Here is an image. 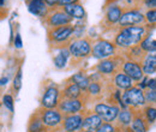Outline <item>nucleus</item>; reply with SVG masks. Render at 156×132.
<instances>
[{"mask_svg": "<svg viewBox=\"0 0 156 132\" xmlns=\"http://www.w3.org/2000/svg\"><path fill=\"white\" fill-rule=\"evenodd\" d=\"M153 30H155V25H148V24L121 28L113 35L112 41L115 45L119 54H121L129 48L139 45L143 41V38Z\"/></svg>", "mask_w": 156, "mask_h": 132, "instance_id": "1", "label": "nucleus"}, {"mask_svg": "<svg viewBox=\"0 0 156 132\" xmlns=\"http://www.w3.org/2000/svg\"><path fill=\"white\" fill-rule=\"evenodd\" d=\"M93 40L89 35L83 37L72 40L67 47L70 53V67H79L82 66L89 58L91 57V43Z\"/></svg>", "mask_w": 156, "mask_h": 132, "instance_id": "2", "label": "nucleus"}, {"mask_svg": "<svg viewBox=\"0 0 156 132\" xmlns=\"http://www.w3.org/2000/svg\"><path fill=\"white\" fill-rule=\"evenodd\" d=\"M47 33V45L49 52H55L61 48H67L72 41L73 24H67L58 28L46 29Z\"/></svg>", "mask_w": 156, "mask_h": 132, "instance_id": "3", "label": "nucleus"}, {"mask_svg": "<svg viewBox=\"0 0 156 132\" xmlns=\"http://www.w3.org/2000/svg\"><path fill=\"white\" fill-rule=\"evenodd\" d=\"M122 9L124 7H122L120 1L115 2V4H112V5H108L107 7L103 9V16H102V19L98 24V28H100L102 35L112 34V37H113V35L119 30L118 23H119V19L121 17Z\"/></svg>", "mask_w": 156, "mask_h": 132, "instance_id": "4", "label": "nucleus"}, {"mask_svg": "<svg viewBox=\"0 0 156 132\" xmlns=\"http://www.w3.org/2000/svg\"><path fill=\"white\" fill-rule=\"evenodd\" d=\"M124 61H125V57L122 54H115L107 59L98 60V64L93 66V70L101 73L106 78H112L113 75L121 71V66Z\"/></svg>", "mask_w": 156, "mask_h": 132, "instance_id": "5", "label": "nucleus"}, {"mask_svg": "<svg viewBox=\"0 0 156 132\" xmlns=\"http://www.w3.org/2000/svg\"><path fill=\"white\" fill-rule=\"evenodd\" d=\"M41 22L46 29H51V28H58L62 25L72 24L73 19L67 16L60 6H54V7H48L47 13L44 15L43 18H41Z\"/></svg>", "mask_w": 156, "mask_h": 132, "instance_id": "6", "label": "nucleus"}, {"mask_svg": "<svg viewBox=\"0 0 156 132\" xmlns=\"http://www.w3.org/2000/svg\"><path fill=\"white\" fill-rule=\"evenodd\" d=\"M115 54H119V52L112 40L101 37V36L93 40V43H91V57L93 58L98 60H103L109 57H113Z\"/></svg>", "mask_w": 156, "mask_h": 132, "instance_id": "7", "label": "nucleus"}, {"mask_svg": "<svg viewBox=\"0 0 156 132\" xmlns=\"http://www.w3.org/2000/svg\"><path fill=\"white\" fill-rule=\"evenodd\" d=\"M43 91L40 98V107L51 109V108H57L59 103V95H60V87L57 83L52 80H46L43 82Z\"/></svg>", "mask_w": 156, "mask_h": 132, "instance_id": "8", "label": "nucleus"}, {"mask_svg": "<svg viewBox=\"0 0 156 132\" xmlns=\"http://www.w3.org/2000/svg\"><path fill=\"white\" fill-rule=\"evenodd\" d=\"M40 119L42 121V124L48 129L49 132H58L61 131V124H62V119L64 115L59 112L57 108H51V109H46V108H37Z\"/></svg>", "mask_w": 156, "mask_h": 132, "instance_id": "9", "label": "nucleus"}, {"mask_svg": "<svg viewBox=\"0 0 156 132\" xmlns=\"http://www.w3.org/2000/svg\"><path fill=\"white\" fill-rule=\"evenodd\" d=\"M122 7L124 9H122L121 17L119 19V23H118V29L127 28V27H135V25H144L145 24L144 12L143 11H140L138 9L125 6V5H122Z\"/></svg>", "mask_w": 156, "mask_h": 132, "instance_id": "10", "label": "nucleus"}, {"mask_svg": "<svg viewBox=\"0 0 156 132\" xmlns=\"http://www.w3.org/2000/svg\"><path fill=\"white\" fill-rule=\"evenodd\" d=\"M120 100H121L122 105L130 109H142L145 106L143 90L137 88L136 85H133L132 88H130L127 90H124L121 93Z\"/></svg>", "mask_w": 156, "mask_h": 132, "instance_id": "11", "label": "nucleus"}, {"mask_svg": "<svg viewBox=\"0 0 156 132\" xmlns=\"http://www.w3.org/2000/svg\"><path fill=\"white\" fill-rule=\"evenodd\" d=\"M91 111L95 114H98L103 123H114L120 108L118 105L108 103L106 101H98L93 103Z\"/></svg>", "mask_w": 156, "mask_h": 132, "instance_id": "12", "label": "nucleus"}, {"mask_svg": "<svg viewBox=\"0 0 156 132\" xmlns=\"http://www.w3.org/2000/svg\"><path fill=\"white\" fill-rule=\"evenodd\" d=\"M88 101L85 95L79 98H72V100H60L57 106L58 109L62 115H71V114L80 113L87 108Z\"/></svg>", "mask_w": 156, "mask_h": 132, "instance_id": "13", "label": "nucleus"}, {"mask_svg": "<svg viewBox=\"0 0 156 132\" xmlns=\"http://www.w3.org/2000/svg\"><path fill=\"white\" fill-rule=\"evenodd\" d=\"M121 72H124L126 76H129L133 80L135 85L137 83H139L142 80V78L144 77L140 64H138L136 61H132V60H129V59H125V61L121 66Z\"/></svg>", "mask_w": 156, "mask_h": 132, "instance_id": "14", "label": "nucleus"}, {"mask_svg": "<svg viewBox=\"0 0 156 132\" xmlns=\"http://www.w3.org/2000/svg\"><path fill=\"white\" fill-rule=\"evenodd\" d=\"M102 123L103 121L101 120V118L98 114H95L93 111H89L85 108L83 111V120H82V125H80L79 131H96V129Z\"/></svg>", "mask_w": 156, "mask_h": 132, "instance_id": "15", "label": "nucleus"}, {"mask_svg": "<svg viewBox=\"0 0 156 132\" xmlns=\"http://www.w3.org/2000/svg\"><path fill=\"white\" fill-rule=\"evenodd\" d=\"M82 120H83V111L77 114L64 115L62 124H61V131L78 132L80 129V125H82Z\"/></svg>", "mask_w": 156, "mask_h": 132, "instance_id": "16", "label": "nucleus"}, {"mask_svg": "<svg viewBox=\"0 0 156 132\" xmlns=\"http://www.w3.org/2000/svg\"><path fill=\"white\" fill-rule=\"evenodd\" d=\"M132 118H133V112L132 109L130 108H124V109H120L118 116L115 119V121L113 123L114 126H115V130L117 131L121 132H126L130 129V124L132 121Z\"/></svg>", "mask_w": 156, "mask_h": 132, "instance_id": "17", "label": "nucleus"}, {"mask_svg": "<svg viewBox=\"0 0 156 132\" xmlns=\"http://www.w3.org/2000/svg\"><path fill=\"white\" fill-rule=\"evenodd\" d=\"M84 96V93L78 88L76 84L70 83L65 80L64 88L60 89V95H59V101L60 100H72V98H79Z\"/></svg>", "mask_w": 156, "mask_h": 132, "instance_id": "18", "label": "nucleus"}, {"mask_svg": "<svg viewBox=\"0 0 156 132\" xmlns=\"http://www.w3.org/2000/svg\"><path fill=\"white\" fill-rule=\"evenodd\" d=\"M111 83L115 89L120 90V91L127 90V89H130V88H132L135 85L133 80L129 76L125 75L124 72H121V71H119L115 75H113V77L111 78Z\"/></svg>", "mask_w": 156, "mask_h": 132, "instance_id": "19", "label": "nucleus"}, {"mask_svg": "<svg viewBox=\"0 0 156 132\" xmlns=\"http://www.w3.org/2000/svg\"><path fill=\"white\" fill-rule=\"evenodd\" d=\"M62 9V11L70 16L71 18L77 19V20H83V19H87V12H85V9L83 6L82 2H78V4H70V5H65V6H60Z\"/></svg>", "mask_w": 156, "mask_h": 132, "instance_id": "20", "label": "nucleus"}, {"mask_svg": "<svg viewBox=\"0 0 156 132\" xmlns=\"http://www.w3.org/2000/svg\"><path fill=\"white\" fill-rule=\"evenodd\" d=\"M132 112H133V118L130 124L131 132H148L150 126L143 118L140 109H132Z\"/></svg>", "mask_w": 156, "mask_h": 132, "instance_id": "21", "label": "nucleus"}, {"mask_svg": "<svg viewBox=\"0 0 156 132\" xmlns=\"http://www.w3.org/2000/svg\"><path fill=\"white\" fill-rule=\"evenodd\" d=\"M25 4L28 6V10L30 11V13L39 17L40 19L43 18L44 15L47 13L48 6L44 4L43 0H25Z\"/></svg>", "mask_w": 156, "mask_h": 132, "instance_id": "22", "label": "nucleus"}, {"mask_svg": "<svg viewBox=\"0 0 156 132\" xmlns=\"http://www.w3.org/2000/svg\"><path fill=\"white\" fill-rule=\"evenodd\" d=\"M140 67L144 76L150 77L154 76L156 72V54L155 53H148L143 61L140 62Z\"/></svg>", "mask_w": 156, "mask_h": 132, "instance_id": "23", "label": "nucleus"}, {"mask_svg": "<svg viewBox=\"0 0 156 132\" xmlns=\"http://www.w3.org/2000/svg\"><path fill=\"white\" fill-rule=\"evenodd\" d=\"M70 83L76 84L78 88L84 93L88 88V85L90 84V79H89V75L87 73V71H78L77 73H73L70 78L66 79Z\"/></svg>", "mask_w": 156, "mask_h": 132, "instance_id": "24", "label": "nucleus"}, {"mask_svg": "<svg viewBox=\"0 0 156 132\" xmlns=\"http://www.w3.org/2000/svg\"><path fill=\"white\" fill-rule=\"evenodd\" d=\"M54 53L53 55V65L55 69L58 70H62L66 67V65L69 64V60H70V53H69V49L67 48H61L58 49L55 52H52Z\"/></svg>", "mask_w": 156, "mask_h": 132, "instance_id": "25", "label": "nucleus"}, {"mask_svg": "<svg viewBox=\"0 0 156 132\" xmlns=\"http://www.w3.org/2000/svg\"><path fill=\"white\" fill-rule=\"evenodd\" d=\"M27 131L28 132H49L48 129L42 124L41 119H40L39 112L36 109V112L30 115L29 121H28V126H27Z\"/></svg>", "mask_w": 156, "mask_h": 132, "instance_id": "26", "label": "nucleus"}, {"mask_svg": "<svg viewBox=\"0 0 156 132\" xmlns=\"http://www.w3.org/2000/svg\"><path fill=\"white\" fill-rule=\"evenodd\" d=\"M121 54L125 57V59H129V60H132V61H136L138 64H140L148 53H145V52L140 48V46L137 45V46H133V47L129 48L127 51L122 52Z\"/></svg>", "mask_w": 156, "mask_h": 132, "instance_id": "27", "label": "nucleus"}, {"mask_svg": "<svg viewBox=\"0 0 156 132\" xmlns=\"http://www.w3.org/2000/svg\"><path fill=\"white\" fill-rule=\"evenodd\" d=\"M154 31H150L145 37L143 38V41L139 43L140 48L145 52V53H155L156 52V40L155 35H154Z\"/></svg>", "mask_w": 156, "mask_h": 132, "instance_id": "28", "label": "nucleus"}, {"mask_svg": "<svg viewBox=\"0 0 156 132\" xmlns=\"http://www.w3.org/2000/svg\"><path fill=\"white\" fill-rule=\"evenodd\" d=\"M142 115L145 119V121L149 124V126H151L156 120V108L155 106H150V105H145L142 109Z\"/></svg>", "mask_w": 156, "mask_h": 132, "instance_id": "29", "label": "nucleus"}, {"mask_svg": "<svg viewBox=\"0 0 156 132\" xmlns=\"http://www.w3.org/2000/svg\"><path fill=\"white\" fill-rule=\"evenodd\" d=\"M87 31V23L85 19L78 20L76 24H73V33H72V40H77L83 36H85Z\"/></svg>", "mask_w": 156, "mask_h": 132, "instance_id": "30", "label": "nucleus"}, {"mask_svg": "<svg viewBox=\"0 0 156 132\" xmlns=\"http://www.w3.org/2000/svg\"><path fill=\"white\" fill-rule=\"evenodd\" d=\"M22 82H23V70H22V62L18 65V69L16 71V75L13 77V82H12V89L13 91L17 94L22 88Z\"/></svg>", "mask_w": 156, "mask_h": 132, "instance_id": "31", "label": "nucleus"}, {"mask_svg": "<svg viewBox=\"0 0 156 132\" xmlns=\"http://www.w3.org/2000/svg\"><path fill=\"white\" fill-rule=\"evenodd\" d=\"M4 107L6 109H9L11 113L15 112V98L11 94H5L2 96V100H1Z\"/></svg>", "mask_w": 156, "mask_h": 132, "instance_id": "32", "label": "nucleus"}, {"mask_svg": "<svg viewBox=\"0 0 156 132\" xmlns=\"http://www.w3.org/2000/svg\"><path fill=\"white\" fill-rule=\"evenodd\" d=\"M144 95V100H145V105H150V106H155L156 102V90H150V89H144L143 90Z\"/></svg>", "mask_w": 156, "mask_h": 132, "instance_id": "33", "label": "nucleus"}, {"mask_svg": "<svg viewBox=\"0 0 156 132\" xmlns=\"http://www.w3.org/2000/svg\"><path fill=\"white\" fill-rule=\"evenodd\" d=\"M144 19H145V24L156 25V9L147 10L144 12Z\"/></svg>", "mask_w": 156, "mask_h": 132, "instance_id": "34", "label": "nucleus"}, {"mask_svg": "<svg viewBox=\"0 0 156 132\" xmlns=\"http://www.w3.org/2000/svg\"><path fill=\"white\" fill-rule=\"evenodd\" d=\"M137 9L140 10V11H147V10L156 9V0H142L137 5Z\"/></svg>", "mask_w": 156, "mask_h": 132, "instance_id": "35", "label": "nucleus"}, {"mask_svg": "<svg viewBox=\"0 0 156 132\" xmlns=\"http://www.w3.org/2000/svg\"><path fill=\"white\" fill-rule=\"evenodd\" d=\"M115 131V126L113 123H102L95 132H114Z\"/></svg>", "mask_w": 156, "mask_h": 132, "instance_id": "36", "label": "nucleus"}, {"mask_svg": "<svg viewBox=\"0 0 156 132\" xmlns=\"http://www.w3.org/2000/svg\"><path fill=\"white\" fill-rule=\"evenodd\" d=\"M140 1H142V0H125V1H120V2H121L122 5H125V6L137 9V5H138Z\"/></svg>", "mask_w": 156, "mask_h": 132, "instance_id": "37", "label": "nucleus"}, {"mask_svg": "<svg viewBox=\"0 0 156 132\" xmlns=\"http://www.w3.org/2000/svg\"><path fill=\"white\" fill-rule=\"evenodd\" d=\"M147 89L156 90V79L154 78V77L148 78V80H147Z\"/></svg>", "mask_w": 156, "mask_h": 132, "instance_id": "38", "label": "nucleus"}, {"mask_svg": "<svg viewBox=\"0 0 156 132\" xmlns=\"http://www.w3.org/2000/svg\"><path fill=\"white\" fill-rule=\"evenodd\" d=\"M13 45H15V47H16L17 49H20V48L23 47L22 37H20V33H18V31L16 33V37H15V41H13Z\"/></svg>", "mask_w": 156, "mask_h": 132, "instance_id": "39", "label": "nucleus"}, {"mask_svg": "<svg viewBox=\"0 0 156 132\" xmlns=\"http://www.w3.org/2000/svg\"><path fill=\"white\" fill-rule=\"evenodd\" d=\"M78 2H82V0H59L58 6H65L70 4H78Z\"/></svg>", "mask_w": 156, "mask_h": 132, "instance_id": "40", "label": "nucleus"}, {"mask_svg": "<svg viewBox=\"0 0 156 132\" xmlns=\"http://www.w3.org/2000/svg\"><path fill=\"white\" fill-rule=\"evenodd\" d=\"M44 4L48 6V7H54V6H58L59 0H43Z\"/></svg>", "mask_w": 156, "mask_h": 132, "instance_id": "41", "label": "nucleus"}, {"mask_svg": "<svg viewBox=\"0 0 156 132\" xmlns=\"http://www.w3.org/2000/svg\"><path fill=\"white\" fill-rule=\"evenodd\" d=\"M7 82H9V78H7V77H1V78H0V87L7 84Z\"/></svg>", "mask_w": 156, "mask_h": 132, "instance_id": "42", "label": "nucleus"}, {"mask_svg": "<svg viewBox=\"0 0 156 132\" xmlns=\"http://www.w3.org/2000/svg\"><path fill=\"white\" fill-rule=\"evenodd\" d=\"M0 9H9L7 0H0Z\"/></svg>", "mask_w": 156, "mask_h": 132, "instance_id": "43", "label": "nucleus"}, {"mask_svg": "<svg viewBox=\"0 0 156 132\" xmlns=\"http://www.w3.org/2000/svg\"><path fill=\"white\" fill-rule=\"evenodd\" d=\"M78 132H95V131H78Z\"/></svg>", "mask_w": 156, "mask_h": 132, "instance_id": "44", "label": "nucleus"}, {"mask_svg": "<svg viewBox=\"0 0 156 132\" xmlns=\"http://www.w3.org/2000/svg\"><path fill=\"white\" fill-rule=\"evenodd\" d=\"M129 131H130V129H129V130H127V131H126V132H129ZM114 132H121V131H117V130H115V131H114Z\"/></svg>", "mask_w": 156, "mask_h": 132, "instance_id": "45", "label": "nucleus"}]
</instances>
